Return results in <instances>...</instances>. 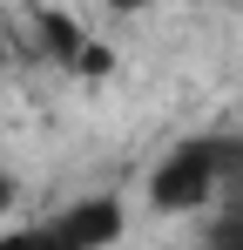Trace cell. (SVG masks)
<instances>
[{
	"label": "cell",
	"instance_id": "cell-3",
	"mask_svg": "<svg viewBox=\"0 0 243 250\" xmlns=\"http://www.w3.org/2000/svg\"><path fill=\"white\" fill-rule=\"evenodd\" d=\"M34 27H40V54H47L54 68H68V75H108V47L88 41V27H81L75 14L34 7Z\"/></svg>",
	"mask_w": 243,
	"mask_h": 250
},
{
	"label": "cell",
	"instance_id": "cell-1",
	"mask_svg": "<svg viewBox=\"0 0 243 250\" xmlns=\"http://www.w3.org/2000/svg\"><path fill=\"white\" fill-rule=\"evenodd\" d=\"M149 203L162 216L243 203V135H189L149 169Z\"/></svg>",
	"mask_w": 243,
	"mask_h": 250
},
{
	"label": "cell",
	"instance_id": "cell-2",
	"mask_svg": "<svg viewBox=\"0 0 243 250\" xmlns=\"http://www.w3.org/2000/svg\"><path fill=\"white\" fill-rule=\"evenodd\" d=\"M122 230H128V216H122L115 196H81L75 209L47 216L34 237L40 244H68V250H101V244H122Z\"/></svg>",
	"mask_w": 243,
	"mask_h": 250
},
{
	"label": "cell",
	"instance_id": "cell-7",
	"mask_svg": "<svg viewBox=\"0 0 243 250\" xmlns=\"http://www.w3.org/2000/svg\"><path fill=\"white\" fill-rule=\"evenodd\" d=\"M7 61H14V34L0 27V68H7Z\"/></svg>",
	"mask_w": 243,
	"mask_h": 250
},
{
	"label": "cell",
	"instance_id": "cell-6",
	"mask_svg": "<svg viewBox=\"0 0 243 250\" xmlns=\"http://www.w3.org/2000/svg\"><path fill=\"white\" fill-rule=\"evenodd\" d=\"M108 14H142V7H156V0H101Z\"/></svg>",
	"mask_w": 243,
	"mask_h": 250
},
{
	"label": "cell",
	"instance_id": "cell-4",
	"mask_svg": "<svg viewBox=\"0 0 243 250\" xmlns=\"http://www.w3.org/2000/svg\"><path fill=\"white\" fill-rule=\"evenodd\" d=\"M209 244H243V203H230V209L209 216Z\"/></svg>",
	"mask_w": 243,
	"mask_h": 250
},
{
	"label": "cell",
	"instance_id": "cell-5",
	"mask_svg": "<svg viewBox=\"0 0 243 250\" xmlns=\"http://www.w3.org/2000/svg\"><path fill=\"white\" fill-rule=\"evenodd\" d=\"M14 196H20V183H14V176H7V169H0V216H7V209H14Z\"/></svg>",
	"mask_w": 243,
	"mask_h": 250
}]
</instances>
